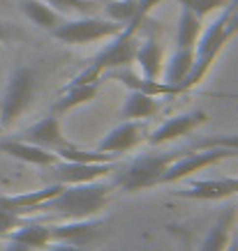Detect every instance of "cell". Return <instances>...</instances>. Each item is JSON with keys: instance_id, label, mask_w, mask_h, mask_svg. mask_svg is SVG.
Listing matches in <instances>:
<instances>
[{"instance_id": "cell-3", "label": "cell", "mask_w": 238, "mask_h": 251, "mask_svg": "<svg viewBox=\"0 0 238 251\" xmlns=\"http://www.w3.org/2000/svg\"><path fill=\"white\" fill-rule=\"evenodd\" d=\"M137 46H139V39H137V32L123 30L118 32L114 37V42L102 49L100 53L88 60V67L77 74L72 78L67 85H79V83H90V81H100V76L109 69H118V67H130L134 62V53H137Z\"/></svg>"}, {"instance_id": "cell-9", "label": "cell", "mask_w": 238, "mask_h": 251, "mask_svg": "<svg viewBox=\"0 0 238 251\" xmlns=\"http://www.w3.org/2000/svg\"><path fill=\"white\" fill-rule=\"evenodd\" d=\"M146 138H148L146 122H141V120H123L120 125H116L107 136H102L100 141H97V148H95V150H102V152H114V154L130 152V150H134L139 143H144Z\"/></svg>"}, {"instance_id": "cell-23", "label": "cell", "mask_w": 238, "mask_h": 251, "mask_svg": "<svg viewBox=\"0 0 238 251\" xmlns=\"http://www.w3.org/2000/svg\"><path fill=\"white\" fill-rule=\"evenodd\" d=\"M21 12L28 16L37 28H44V30H49V32L62 21V14H58L54 7H49L44 0H21Z\"/></svg>"}, {"instance_id": "cell-6", "label": "cell", "mask_w": 238, "mask_h": 251, "mask_svg": "<svg viewBox=\"0 0 238 251\" xmlns=\"http://www.w3.org/2000/svg\"><path fill=\"white\" fill-rule=\"evenodd\" d=\"M125 25L111 19H97V16H79V19H65L56 25L51 35L62 44L81 46L92 44V42H102V39H111L123 30Z\"/></svg>"}, {"instance_id": "cell-32", "label": "cell", "mask_w": 238, "mask_h": 251, "mask_svg": "<svg viewBox=\"0 0 238 251\" xmlns=\"http://www.w3.org/2000/svg\"><path fill=\"white\" fill-rule=\"evenodd\" d=\"M92 247H77V244H65V242H54L49 244L44 251H90Z\"/></svg>"}, {"instance_id": "cell-28", "label": "cell", "mask_w": 238, "mask_h": 251, "mask_svg": "<svg viewBox=\"0 0 238 251\" xmlns=\"http://www.w3.org/2000/svg\"><path fill=\"white\" fill-rule=\"evenodd\" d=\"M162 0H137V12H134V16H132L130 23H125V28L132 32H137L139 28H141V23L148 19V14L153 12L157 5H160Z\"/></svg>"}, {"instance_id": "cell-35", "label": "cell", "mask_w": 238, "mask_h": 251, "mask_svg": "<svg viewBox=\"0 0 238 251\" xmlns=\"http://www.w3.org/2000/svg\"><path fill=\"white\" fill-rule=\"evenodd\" d=\"M227 7H229L231 12H238V0H231V2L227 5Z\"/></svg>"}, {"instance_id": "cell-10", "label": "cell", "mask_w": 238, "mask_h": 251, "mask_svg": "<svg viewBox=\"0 0 238 251\" xmlns=\"http://www.w3.org/2000/svg\"><path fill=\"white\" fill-rule=\"evenodd\" d=\"M100 81H118L123 83L125 88L137 92H144V95H150V97H178L183 95L178 85L164 83V81H157V78H146L132 72L130 67H118V69H109L100 76Z\"/></svg>"}, {"instance_id": "cell-21", "label": "cell", "mask_w": 238, "mask_h": 251, "mask_svg": "<svg viewBox=\"0 0 238 251\" xmlns=\"http://www.w3.org/2000/svg\"><path fill=\"white\" fill-rule=\"evenodd\" d=\"M157 111H160V101L155 97L130 90L118 115H120V120H146V118H153Z\"/></svg>"}, {"instance_id": "cell-5", "label": "cell", "mask_w": 238, "mask_h": 251, "mask_svg": "<svg viewBox=\"0 0 238 251\" xmlns=\"http://www.w3.org/2000/svg\"><path fill=\"white\" fill-rule=\"evenodd\" d=\"M183 152L178 150H171V152H160V154H144V157H137L134 161H130L125 168H120V173L116 175L114 187H120L123 191H141L148 189V187H157L160 184L162 173L167 171L171 161H176Z\"/></svg>"}, {"instance_id": "cell-2", "label": "cell", "mask_w": 238, "mask_h": 251, "mask_svg": "<svg viewBox=\"0 0 238 251\" xmlns=\"http://www.w3.org/2000/svg\"><path fill=\"white\" fill-rule=\"evenodd\" d=\"M234 35H238V12H231L229 7H224V12L220 14L213 25H208L206 30L199 35L197 44H194V62L190 74L185 76V81L180 83L183 95L187 90H192L197 83L204 81V76L208 74L210 65L215 62V58L222 53V49L227 46Z\"/></svg>"}, {"instance_id": "cell-22", "label": "cell", "mask_w": 238, "mask_h": 251, "mask_svg": "<svg viewBox=\"0 0 238 251\" xmlns=\"http://www.w3.org/2000/svg\"><path fill=\"white\" fill-rule=\"evenodd\" d=\"M192 62H194V49H178V51H174L171 58L164 62V67H162L164 69L162 81L180 88V83H183L185 76H187L190 69H192Z\"/></svg>"}, {"instance_id": "cell-26", "label": "cell", "mask_w": 238, "mask_h": 251, "mask_svg": "<svg viewBox=\"0 0 238 251\" xmlns=\"http://www.w3.org/2000/svg\"><path fill=\"white\" fill-rule=\"evenodd\" d=\"M102 9H104L107 19L125 25V23L132 21V16L137 12V0H107V5Z\"/></svg>"}, {"instance_id": "cell-30", "label": "cell", "mask_w": 238, "mask_h": 251, "mask_svg": "<svg viewBox=\"0 0 238 251\" xmlns=\"http://www.w3.org/2000/svg\"><path fill=\"white\" fill-rule=\"evenodd\" d=\"M23 221L26 219L19 217V214H12V212H7V210H0V237H5L9 230H14L16 226H21Z\"/></svg>"}, {"instance_id": "cell-12", "label": "cell", "mask_w": 238, "mask_h": 251, "mask_svg": "<svg viewBox=\"0 0 238 251\" xmlns=\"http://www.w3.org/2000/svg\"><path fill=\"white\" fill-rule=\"evenodd\" d=\"M114 164H81V161H67V159H58L56 164H51V177L58 184H84L92 182V180H100L107 173H114Z\"/></svg>"}, {"instance_id": "cell-31", "label": "cell", "mask_w": 238, "mask_h": 251, "mask_svg": "<svg viewBox=\"0 0 238 251\" xmlns=\"http://www.w3.org/2000/svg\"><path fill=\"white\" fill-rule=\"evenodd\" d=\"M21 37H23L21 30H16L14 25L0 21V44H2V42H9V39H21Z\"/></svg>"}, {"instance_id": "cell-25", "label": "cell", "mask_w": 238, "mask_h": 251, "mask_svg": "<svg viewBox=\"0 0 238 251\" xmlns=\"http://www.w3.org/2000/svg\"><path fill=\"white\" fill-rule=\"evenodd\" d=\"M49 7H54L58 14H79V16H88L92 12H97L100 5L95 0H44Z\"/></svg>"}, {"instance_id": "cell-11", "label": "cell", "mask_w": 238, "mask_h": 251, "mask_svg": "<svg viewBox=\"0 0 238 251\" xmlns=\"http://www.w3.org/2000/svg\"><path fill=\"white\" fill-rule=\"evenodd\" d=\"M16 138H21L26 143H32V145H39V148H44V150H51V152H58L62 148H72V143L65 134H62V127H60V120H58V115L49 113L46 118L37 120L35 125H30L26 131H21Z\"/></svg>"}, {"instance_id": "cell-14", "label": "cell", "mask_w": 238, "mask_h": 251, "mask_svg": "<svg viewBox=\"0 0 238 251\" xmlns=\"http://www.w3.org/2000/svg\"><path fill=\"white\" fill-rule=\"evenodd\" d=\"M174 194L178 198H190V201H222L229 196H238V177L199 180L185 189H176Z\"/></svg>"}, {"instance_id": "cell-15", "label": "cell", "mask_w": 238, "mask_h": 251, "mask_svg": "<svg viewBox=\"0 0 238 251\" xmlns=\"http://www.w3.org/2000/svg\"><path fill=\"white\" fill-rule=\"evenodd\" d=\"M65 184L51 182L44 189L37 191H23V194H14V196H2L0 194V210H7L12 214H19V217H26V214H35L39 203H44L49 198H54L56 194H60V189Z\"/></svg>"}, {"instance_id": "cell-19", "label": "cell", "mask_w": 238, "mask_h": 251, "mask_svg": "<svg viewBox=\"0 0 238 251\" xmlns=\"http://www.w3.org/2000/svg\"><path fill=\"white\" fill-rule=\"evenodd\" d=\"M5 240H14L26 247H30L32 251H44L49 244H54L51 237V226L37 224V221H23L21 226H16L14 230H9Z\"/></svg>"}, {"instance_id": "cell-13", "label": "cell", "mask_w": 238, "mask_h": 251, "mask_svg": "<svg viewBox=\"0 0 238 251\" xmlns=\"http://www.w3.org/2000/svg\"><path fill=\"white\" fill-rule=\"evenodd\" d=\"M208 120L206 111L201 108H194V111H187V113H180V115H174L169 120L160 125L153 134H148V143L150 145H162V143H169V141H176L180 136H187L192 134L197 127H201L204 122Z\"/></svg>"}, {"instance_id": "cell-20", "label": "cell", "mask_w": 238, "mask_h": 251, "mask_svg": "<svg viewBox=\"0 0 238 251\" xmlns=\"http://www.w3.org/2000/svg\"><path fill=\"white\" fill-rule=\"evenodd\" d=\"M134 62L141 67V76L146 78H160V72L164 67V46L157 39H146L144 44L137 46Z\"/></svg>"}, {"instance_id": "cell-17", "label": "cell", "mask_w": 238, "mask_h": 251, "mask_svg": "<svg viewBox=\"0 0 238 251\" xmlns=\"http://www.w3.org/2000/svg\"><path fill=\"white\" fill-rule=\"evenodd\" d=\"M236 214H238L236 205L224 207L222 214L215 219V224L208 228L206 237L201 240L199 251H224L227 249L229 237H231V230H234V224H236Z\"/></svg>"}, {"instance_id": "cell-18", "label": "cell", "mask_w": 238, "mask_h": 251, "mask_svg": "<svg viewBox=\"0 0 238 251\" xmlns=\"http://www.w3.org/2000/svg\"><path fill=\"white\" fill-rule=\"evenodd\" d=\"M100 88H102V81H90V83H79V85H65L62 92H60V97L54 101L51 113L60 115V113L72 111V108L81 106V104H88V101H92V99L100 95Z\"/></svg>"}, {"instance_id": "cell-4", "label": "cell", "mask_w": 238, "mask_h": 251, "mask_svg": "<svg viewBox=\"0 0 238 251\" xmlns=\"http://www.w3.org/2000/svg\"><path fill=\"white\" fill-rule=\"evenodd\" d=\"M35 90H37V74L32 67L21 65L9 74L5 92L0 97V127L2 129L12 127L26 113V108L35 99Z\"/></svg>"}, {"instance_id": "cell-27", "label": "cell", "mask_w": 238, "mask_h": 251, "mask_svg": "<svg viewBox=\"0 0 238 251\" xmlns=\"http://www.w3.org/2000/svg\"><path fill=\"white\" fill-rule=\"evenodd\" d=\"M176 2L180 7H187L190 12H194L199 19H204L206 14L215 12V9H224L231 0H176Z\"/></svg>"}, {"instance_id": "cell-7", "label": "cell", "mask_w": 238, "mask_h": 251, "mask_svg": "<svg viewBox=\"0 0 238 251\" xmlns=\"http://www.w3.org/2000/svg\"><path fill=\"white\" fill-rule=\"evenodd\" d=\"M185 157H178L176 161H171L167 171L162 173L160 184H174L178 180H183L187 175L199 173L208 166H215L224 159H231V157H238V150L234 148H224V145H213V148H204V150H192L187 154L183 152Z\"/></svg>"}, {"instance_id": "cell-24", "label": "cell", "mask_w": 238, "mask_h": 251, "mask_svg": "<svg viewBox=\"0 0 238 251\" xmlns=\"http://www.w3.org/2000/svg\"><path fill=\"white\" fill-rule=\"evenodd\" d=\"M201 35V19L187 7H180L178 16V28H176V44L178 49H194L197 39Z\"/></svg>"}, {"instance_id": "cell-34", "label": "cell", "mask_w": 238, "mask_h": 251, "mask_svg": "<svg viewBox=\"0 0 238 251\" xmlns=\"http://www.w3.org/2000/svg\"><path fill=\"white\" fill-rule=\"evenodd\" d=\"M210 97H217V99H238V92H210Z\"/></svg>"}, {"instance_id": "cell-29", "label": "cell", "mask_w": 238, "mask_h": 251, "mask_svg": "<svg viewBox=\"0 0 238 251\" xmlns=\"http://www.w3.org/2000/svg\"><path fill=\"white\" fill-rule=\"evenodd\" d=\"M213 145H224V148H234L238 150V134H220V136H208L201 138L192 145V150H204V148H213Z\"/></svg>"}, {"instance_id": "cell-33", "label": "cell", "mask_w": 238, "mask_h": 251, "mask_svg": "<svg viewBox=\"0 0 238 251\" xmlns=\"http://www.w3.org/2000/svg\"><path fill=\"white\" fill-rule=\"evenodd\" d=\"M2 251H32L30 247H26V244L21 242H14V240H7V244H5V249Z\"/></svg>"}, {"instance_id": "cell-1", "label": "cell", "mask_w": 238, "mask_h": 251, "mask_svg": "<svg viewBox=\"0 0 238 251\" xmlns=\"http://www.w3.org/2000/svg\"><path fill=\"white\" fill-rule=\"evenodd\" d=\"M111 189H116L114 182H100V180L84 184H65L60 194L39 203L35 212L54 214L62 221L97 217L102 210H107Z\"/></svg>"}, {"instance_id": "cell-8", "label": "cell", "mask_w": 238, "mask_h": 251, "mask_svg": "<svg viewBox=\"0 0 238 251\" xmlns=\"http://www.w3.org/2000/svg\"><path fill=\"white\" fill-rule=\"evenodd\" d=\"M107 233V221L104 219H67L60 224H51V237L54 242L77 244V247H92L102 235Z\"/></svg>"}, {"instance_id": "cell-16", "label": "cell", "mask_w": 238, "mask_h": 251, "mask_svg": "<svg viewBox=\"0 0 238 251\" xmlns=\"http://www.w3.org/2000/svg\"><path fill=\"white\" fill-rule=\"evenodd\" d=\"M0 154H7L12 159H19L23 164H30V166H51L58 161V154L51 150H44L39 145L26 143L21 138H7V141H0Z\"/></svg>"}]
</instances>
